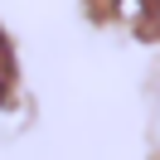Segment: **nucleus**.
I'll return each instance as SVG.
<instances>
[{
	"instance_id": "f257e3e1",
	"label": "nucleus",
	"mask_w": 160,
	"mask_h": 160,
	"mask_svg": "<svg viewBox=\"0 0 160 160\" xmlns=\"http://www.w3.org/2000/svg\"><path fill=\"white\" fill-rule=\"evenodd\" d=\"M10 82H15V53L5 44V34H0V102L10 97Z\"/></svg>"
}]
</instances>
